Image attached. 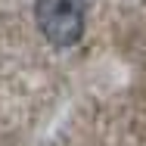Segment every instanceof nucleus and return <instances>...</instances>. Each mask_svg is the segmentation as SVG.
Segmentation results:
<instances>
[{
  "label": "nucleus",
  "mask_w": 146,
  "mask_h": 146,
  "mask_svg": "<svg viewBox=\"0 0 146 146\" xmlns=\"http://www.w3.org/2000/svg\"><path fill=\"white\" fill-rule=\"evenodd\" d=\"M34 22L50 47L68 50L84 37L87 3L84 0H34Z\"/></svg>",
  "instance_id": "f257e3e1"
}]
</instances>
